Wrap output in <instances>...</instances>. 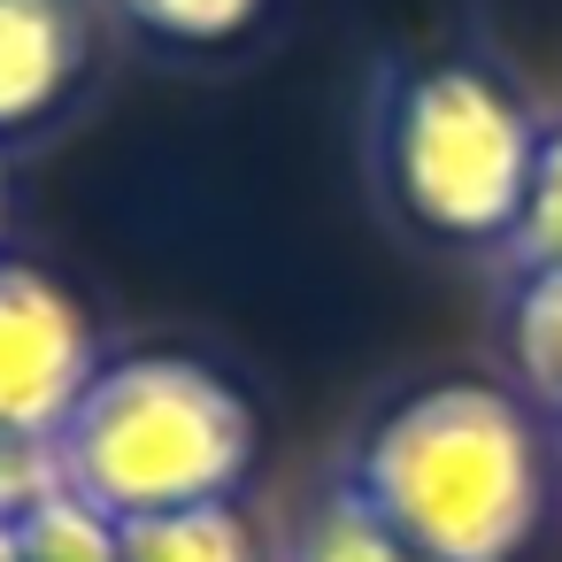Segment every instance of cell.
Returning a JSON list of instances; mask_svg holds the SVG:
<instances>
[{"label":"cell","mask_w":562,"mask_h":562,"mask_svg":"<svg viewBox=\"0 0 562 562\" xmlns=\"http://www.w3.org/2000/svg\"><path fill=\"white\" fill-rule=\"evenodd\" d=\"M339 485L431 562H516L547 508L539 431L485 378L401 393L355 439Z\"/></svg>","instance_id":"cell-1"},{"label":"cell","mask_w":562,"mask_h":562,"mask_svg":"<svg viewBox=\"0 0 562 562\" xmlns=\"http://www.w3.org/2000/svg\"><path fill=\"white\" fill-rule=\"evenodd\" d=\"M255 470L247 393L193 355H116L55 431V477L109 524L232 501Z\"/></svg>","instance_id":"cell-2"},{"label":"cell","mask_w":562,"mask_h":562,"mask_svg":"<svg viewBox=\"0 0 562 562\" xmlns=\"http://www.w3.org/2000/svg\"><path fill=\"white\" fill-rule=\"evenodd\" d=\"M531 109L477 63H424L401 70L378 109V178L393 209L447 239V247H493L524 216V186L539 162Z\"/></svg>","instance_id":"cell-3"},{"label":"cell","mask_w":562,"mask_h":562,"mask_svg":"<svg viewBox=\"0 0 562 562\" xmlns=\"http://www.w3.org/2000/svg\"><path fill=\"white\" fill-rule=\"evenodd\" d=\"M101 362L93 316L47 270L0 255V447H55Z\"/></svg>","instance_id":"cell-4"},{"label":"cell","mask_w":562,"mask_h":562,"mask_svg":"<svg viewBox=\"0 0 562 562\" xmlns=\"http://www.w3.org/2000/svg\"><path fill=\"white\" fill-rule=\"evenodd\" d=\"M93 70L86 0H0V147L55 124Z\"/></svg>","instance_id":"cell-5"},{"label":"cell","mask_w":562,"mask_h":562,"mask_svg":"<svg viewBox=\"0 0 562 562\" xmlns=\"http://www.w3.org/2000/svg\"><path fill=\"white\" fill-rule=\"evenodd\" d=\"M124 562H262L255 531L232 501L209 508H170V516H139L124 524Z\"/></svg>","instance_id":"cell-6"},{"label":"cell","mask_w":562,"mask_h":562,"mask_svg":"<svg viewBox=\"0 0 562 562\" xmlns=\"http://www.w3.org/2000/svg\"><path fill=\"white\" fill-rule=\"evenodd\" d=\"M508 362L539 408L562 416V270H524L508 293Z\"/></svg>","instance_id":"cell-7"},{"label":"cell","mask_w":562,"mask_h":562,"mask_svg":"<svg viewBox=\"0 0 562 562\" xmlns=\"http://www.w3.org/2000/svg\"><path fill=\"white\" fill-rule=\"evenodd\" d=\"M285 562H431V554H416V547H408L393 524H378L347 485H331V493L301 516Z\"/></svg>","instance_id":"cell-8"},{"label":"cell","mask_w":562,"mask_h":562,"mask_svg":"<svg viewBox=\"0 0 562 562\" xmlns=\"http://www.w3.org/2000/svg\"><path fill=\"white\" fill-rule=\"evenodd\" d=\"M16 539H24V562H124V524H109L70 485L40 493L16 516Z\"/></svg>","instance_id":"cell-9"},{"label":"cell","mask_w":562,"mask_h":562,"mask_svg":"<svg viewBox=\"0 0 562 562\" xmlns=\"http://www.w3.org/2000/svg\"><path fill=\"white\" fill-rule=\"evenodd\" d=\"M109 9L155 40V47H186V55H209V47H232L262 24L270 0H109Z\"/></svg>","instance_id":"cell-10"},{"label":"cell","mask_w":562,"mask_h":562,"mask_svg":"<svg viewBox=\"0 0 562 562\" xmlns=\"http://www.w3.org/2000/svg\"><path fill=\"white\" fill-rule=\"evenodd\" d=\"M516 278L524 270H562V124L539 132V162H531V186H524V216L516 232L501 239Z\"/></svg>","instance_id":"cell-11"},{"label":"cell","mask_w":562,"mask_h":562,"mask_svg":"<svg viewBox=\"0 0 562 562\" xmlns=\"http://www.w3.org/2000/svg\"><path fill=\"white\" fill-rule=\"evenodd\" d=\"M0 562H24V539H16V516H0Z\"/></svg>","instance_id":"cell-12"},{"label":"cell","mask_w":562,"mask_h":562,"mask_svg":"<svg viewBox=\"0 0 562 562\" xmlns=\"http://www.w3.org/2000/svg\"><path fill=\"white\" fill-rule=\"evenodd\" d=\"M0 224H9V178H0Z\"/></svg>","instance_id":"cell-13"}]
</instances>
